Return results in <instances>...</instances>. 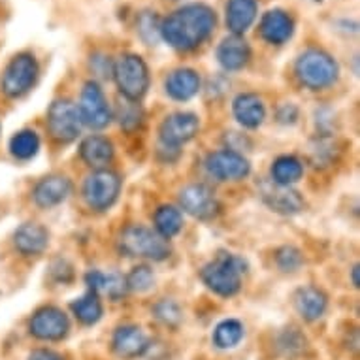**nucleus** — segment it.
<instances>
[{"label":"nucleus","mask_w":360,"mask_h":360,"mask_svg":"<svg viewBox=\"0 0 360 360\" xmlns=\"http://www.w3.org/2000/svg\"><path fill=\"white\" fill-rule=\"evenodd\" d=\"M217 18L206 4H187L160 21V38L174 49L191 51L212 36Z\"/></svg>","instance_id":"nucleus-1"},{"label":"nucleus","mask_w":360,"mask_h":360,"mask_svg":"<svg viewBox=\"0 0 360 360\" xmlns=\"http://www.w3.org/2000/svg\"><path fill=\"white\" fill-rule=\"evenodd\" d=\"M143 117L142 108L138 106V102L134 101H127L124 104L119 106V123L121 127H124L127 130H132L140 127Z\"/></svg>","instance_id":"nucleus-33"},{"label":"nucleus","mask_w":360,"mask_h":360,"mask_svg":"<svg viewBox=\"0 0 360 360\" xmlns=\"http://www.w3.org/2000/svg\"><path fill=\"white\" fill-rule=\"evenodd\" d=\"M38 149H40V138L32 130H21L10 140V151L13 157L21 160L32 159L38 153Z\"/></svg>","instance_id":"nucleus-30"},{"label":"nucleus","mask_w":360,"mask_h":360,"mask_svg":"<svg viewBox=\"0 0 360 360\" xmlns=\"http://www.w3.org/2000/svg\"><path fill=\"white\" fill-rule=\"evenodd\" d=\"M138 34L148 46H155L160 40V21L155 12H143L138 18Z\"/></svg>","instance_id":"nucleus-31"},{"label":"nucleus","mask_w":360,"mask_h":360,"mask_svg":"<svg viewBox=\"0 0 360 360\" xmlns=\"http://www.w3.org/2000/svg\"><path fill=\"white\" fill-rule=\"evenodd\" d=\"M200 91V76L191 68L174 70L166 79V93L176 101H189Z\"/></svg>","instance_id":"nucleus-21"},{"label":"nucleus","mask_w":360,"mask_h":360,"mask_svg":"<svg viewBox=\"0 0 360 360\" xmlns=\"http://www.w3.org/2000/svg\"><path fill=\"white\" fill-rule=\"evenodd\" d=\"M249 57H251V49H249V44L243 40L242 36L231 34L219 44L217 60L224 70H242L243 66L249 63Z\"/></svg>","instance_id":"nucleus-15"},{"label":"nucleus","mask_w":360,"mask_h":360,"mask_svg":"<svg viewBox=\"0 0 360 360\" xmlns=\"http://www.w3.org/2000/svg\"><path fill=\"white\" fill-rule=\"evenodd\" d=\"M72 191L70 179L63 176H49L41 179L34 189V202L40 207L59 206L68 198Z\"/></svg>","instance_id":"nucleus-17"},{"label":"nucleus","mask_w":360,"mask_h":360,"mask_svg":"<svg viewBox=\"0 0 360 360\" xmlns=\"http://www.w3.org/2000/svg\"><path fill=\"white\" fill-rule=\"evenodd\" d=\"M296 309L306 321H317L326 309V296L315 287L300 289L295 296Z\"/></svg>","instance_id":"nucleus-25"},{"label":"nucleus","mask_w":360,"mask_h":360,"mask_svg":"<svg viewBox=\"0 0 360 360\" xmlns=\"http://www.w3.org/2000/svg\"><path fill=\"white\" fill-rule=\"evenodd\" d=\"M30 332L40 340H60L68 332V317L59 307H41L30 321Z\"/></svg>","instance_id":"nucleus-13"},{"label":"nucleus","mask_w":360,"mask_h":360,"mask_svg":"<svg viewBox=\"0 0 360 360\" xmlns=\"http://www.w3.org/2000/svg\"><path fill=\"white\" fill-rule=\"evenodd\" d=\"M79 155L91 168L104 170L113 159V146L104 136H89L79 146Z\"/></svg>","instance_id":"nucleus-22"},{"label":"nucleus","mask_w":360,"mask_h":360,"mask_svg":"<svg viewBox=\"0 0 360 360\" xmlns=\"http://www.w3.org/2000/svg\"><path fill=\"white\" fill-rule=\"evenodd\" d=\"M13 243H15L19 253L40 255L44 253V249L48 248L49 234L41 224L25 223L13 234Z\"/></svg>","instance_id":"nucleus-18"},{"label":"nucleus","mask_w":360,"mask_h":360,"mask_svg":"<svg viewBox=\"0 0 360 360\" xmlns=\"http://www.w3.org/2000/svg\"><path fill=\"white\" fill-rule=\"evenodd\" d=\"M155 315H157V319H160L168 326H177L179 321H181V309H179L176 302L172 300H162L160 304H157L155 306Z\"/></svg>","instance_id":"nucleus-34"},{"label":"nucleus","mask_w":360,"mask_h":360,"mask_svg":"<svg viewBox=\"0 0 360 360\" xmlns=\"http://www.w3.org/2000/svg\"><path fill=\"white\" fill-rule=\"evenodd\" d=\"M85 281H87L89 289L93 292H102V295L110 296L112 300H117L124 295L127 290V283H124L123 276H119L117 272H98V270H93L85 276Z\"/></svg>","instance_id":"nucleus-24"},{"label":"nucleus","mask_w":360,"mask_h":360,"mask_svg":"<svg viewBox=\"0 0 360 360\" xmlns=\"http://www.w3.org/2000/svg\"><path fill=\"white\" fill-rule=\"evenodd\" d=\"M234 115H236V119L243 127L257 129L264 121V104L253 93H245V95L236 96V101H234Z\"/></svg>","instance_id":"nucleus-23"},{"label":"nucleus","mask_w":360,"mask_h":360,"mask_svg":"<svg viewBox=\"0 0 360 360\" xmlns=\"http://www.w3.org/2000/svg\"><path fill=\"white\" fill-rule=\"evenodd\" d=\"M198 129H200V121L195 113H174L160 124V143L162 148L179 149L198 134Z\"/></svg>","instance_id":"nucleus-10"},{"label":"nucleus","mask_w":360,"mask_h":360,"mask_svg":"<svg viewBox=\"0 0 360 360\" xmlns=\"http://www.w3.org/2000/svg\"><path fill=\"white\" fill-rule=\"evenodd\" d=\"M257 0H229L226 2V27L232 34L242 36L257 19Z\"/></svg>","instance_id":"nucleus-19"},{"label":"nucleus","mask_w":360,"mask_h":360,"mask_svg":"<svg viewBox=\"0 0 360 360\" xmlns=\"http://www.w3.org/2000/svg\"><path fill=\"white\" fill-rule=\"evenodd\" d=\"M119 248L129 257H142V259L165 260L170 255V243L159 232L148 226L130 224L121 232Z\"/></svg>","instance_id":"nucleus-3"},{"label":"nucleus","mask_w":360,"mask_h":360,"mask_svg":"<svg viewBox=\"0 0 360 360\" xmlns=\"http://www.w3.org/2000/svg\"><path fill=\"white\" fill-rule=\"evenodd\" d=\"M304 174V168H302V162L292 155H283L279 157L272 166V176H274V184L278 185H289L296 184L298 179Z\"/></svg>","instance_id":"nucleus-26"},{"label":"nucleus","mask_w":360,"mask_h":360,"mask_svg":"<svg viewBox=\"0 0 360 360\" xmlns=\"http://www.w3.org/2000/svg\"><path fill=\"white\" fill-rule=\"evenodd\" d=\"M155 224H157V232L162 238L176 236L177 232L184 226V215L181 212L174 206H160L155 213Z\"/></svg>","instance_id":"nucleus-28"},{"label":"nucleus","mask_w":360,"mask_h":360,"mask_svg":"<svg viewBox=\"0 0 360 360\" xmlns=\"http://www.w3.org/2000/svg\"><path fill=\"white\" fill-rule=\"evenodd\" d=\"M260 36L264 38L268 44H274V46H281L285 41L289 40L292 32H295V23H292V18L289 13L283 12V10H270L266 12L260 19Z\"/></svg>","instance_id":"nucleus-14"},{"label":"nucleus","mask_w":360,"mask_h":360,"mask_svg":"<svg viewBox=\"0 0 360 360\" xmlns=\"http://www.w3.org/2000/svg\"><path fill=\"white\" fill-rule=\"evenodd\" d=\"M278 264L283 272H295L296 268L302 264L300 253L292 248H283L278 253Z\"/></svg>","instance_id":"nucleus-35"},{"label":"nucleus","mask_w":360,"mask_h":360,"mask_svg":"<svg viewBox=\"0 0 360 360\" xmlns=\"http://www.w3.org/2000/svg\"><path fill=\"white\" fill-rule=\"evenodd\" d=\"M72 311L83 325H95L96 321L102 317V304L98 300V295L89 290L87 295H83L82 298L72 302Z\"/></svg>","instance_id":"nucleus-27"},{"label":"nucleus","mask_w":360,"mask_h":360,"mask_svg":"<svg viewBox=\"0 0 360 360\" xmlns=\"http://www.w3.org/2000/svg\"><path fill=\"white\" fill-rule=\"evenodd\" d=\"M38 63L32 55L21 53L10 60L2 74V91L8 96H21L36 83Z\"/></svg>","instance_id":"nucleus-7"},{"label":"nucleus","mask_w":360,"mask_h":360,"mask_svg":"<svg viewBox=\"0 0 360 360\" xmlns=\"http://www.w3.org/2000/svg\"><path fill=\"white\" fill-rule=\"evenodd\" d=\"M353 283L354 287H359V266H354L353 268Z\"/></svg>","instance_id":"nucleus-37"},{"label":"nucleus","mask_w":360,"mask_h":360,"mask_svg":"<svg viewBox=\"0 0 360 360\" xmlns=\"http://www.w3.org/2000/svg\"><path fill=\"white\" fill-rule=\"evenodd\" d=\"M245 272V262L231 253L219 255L217 259L204 266L202 281L207 289L221 296H234L242 285V274Z\"/></svg>","instance_id":"nucleus-2"},{"label":"nucleus","mask_w":360,"mask_h":360,"mask_svg":"<svg viewBox=\"0 0 360 360\" xmlns=\"http://www.w3.org/2000/svg\"><path fill=\"white\" fill-rule=\"evenodd\" d=\"M338 63L321 49H307L296 63V76L306 87L325 89L338 79Z\"/></svg>","instance_id":"nucleus-5"},{"label":"nucleus","mask_w":360,"mask_h":360,"mask_svg":"<svg viewBox=\"0 0 360 360\" xmlns=\"http://www.w3.org/2000/svg\"><path fill=\"white\" fill-rule=\"evenodd\" d=\"M119 189H121V181L113 172L96 170L87 177V181L83 185V195L89 207H93L96 212H104L117 200Z\"/></svg>","instance_id":"nucleus-6"},{"label":"nucleus","mask_w":360,"mask_h":360,"mask_svg":"<svg viewBox=\"0 0 360 360\" xmlns=\"http://www.w3.org/2000/svg\"><path fill=\"white\" fill-rule=\"evenodd\" d=\"M206 168L213 177L221 181H236L249 174L251 166L243 155L224 149V151H215L206 159Z\"/></svg>","instance_id":"nucleus-11"},{"label":"nucleus","mask_w":360,"mask_h":360,"mask_svg":"<svg viewBox=\"0 0 360 360\" xmlns=\"http://www.w3.org/2000/svg\"><path fill=\"white\" fill-rule=\"evenodd\" d=\"M124 283H127V289L138 290V292H146L153 287L155 276L153 270L149 266H136L132 272L124 278Z\"/></svg>","instance_id":"nucleus-32"},{"label":"nucleus","mask_w":360,"mask_h":360,"mask_svg":"<svg viewBox=\"0 0 360 360\" xmlns=\"http://www.w3.org/2000/svg\"><path fill=\"white\" fill-rule=\"evenodd\" d=\"M262 198L266 204L279 213H296L304 207L302 196L285 185L270 184L262 187Z\"/></svg>","instance_id":"nucleus-20"},{"label":"nucleus","mask_w":360,"mask_h":360,"mask_svg":"<svg viewBox=\"0 0 360 360\" xmlns=\"http://www.w3.org/2000/svg\"><path fill=\"white\" fill-rule=\"evenodd\" d=\"M29 360H63V356L55 351H49V349H36L30 353Z\"/></svg>","instance_id":"nucleus-36"},{"label":"nucleus","mask_w":360,"mask_h":360,"mask_svg":"<svg viewBox=\"0 0 360 360\" xmlns=\"http://www.w3.org/2000/svg\"><path fill=\"white\" fill-rule=\"evenodd\" d=\"M48 129L57 142H74L82 130V119L77 108L70 101L53 102L48 113Z\"/></svg>","instance_id":"nucleus-9"},{"label":"nucleus","mask_w":360,"mask_h":360,"mask_svg":"<svg viewBox=\"0 0 360 360\" xmlns=\"http://www.w3.org/2000/svg\"><path fill=\"white\" fill-rule=\"evenodd\" d=\"M179 204L184 207V212L196 219H212L217 215L219 202L207 185H189L181 191L179 195Z\"/></svg>","instance_id":"nucleus-12"},{"label":"nucleus","mask_w":360,"mask_h":360,"mask_svg":"<svg viewBox=\"0 0 360 360\" xmlns=\"http://www.w3.org/2000/svg\"><path fill=\"white\" fill-rule=\"evenodd\" d=\"M77 113L82 123H85L91 129H104L110 119H112V110L108 106V101L98 83L87 82L82 91V98L77 104Z\"/></svg>","instance_id":"nucleus-8"},{"label":"nucleus","mask_w":360,"mask_h":360,"mask_svg":"<svg viewBox=\"0 0 360 360\" xmlns=\"http://www.w3.org/2000/svg\"><path fill=\"white\" fill-rule=\"evenodd\" d=\"M243 338V326L240 321L226 319L219 323L213 334V342L221 349H232L236 347L238 343L242 342Z\"/></svg>","instance_id":"nucleus-29"},{"label":"nucleus","mask_w":360,"mask_h":360,"mask_svg":"<svg viewBox=\"0 0 360 360\" xmlns=\"http://www.w3.org/2000/svg\"><path fill=\"white\" fill-rule=\"evenodd\" d=\"M113 79L117 83L119 91L127 101L138 102L149 87V70L140 55L127 53L121 55L113 63Z\"/></svg>","instance_id":"nucleus-4"},{"label":"nucleus","mask_w":360,"mask_h":360,"mask_svg":"<svg viewBox=\"0 0 360 360\" xmlns=\"http://www.w3.org/2000/svg\"><path fill=\"white\" fill-rule=\"evenodd\" d=\"M149 347L148 336L138 326H123L113 336V349L121 359H136L142 356Z\"/></svg>","instance_id":"nucleus-16"}]
</instances>
